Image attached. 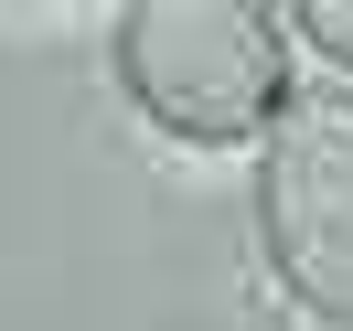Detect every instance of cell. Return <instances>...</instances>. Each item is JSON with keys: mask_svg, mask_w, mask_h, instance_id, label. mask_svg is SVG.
Instances as JSON below:
<instances>
[{"mask_svg": "<svg viewBox=\"0 0 353 331\" xmlns=\"http://www.w3.org/2000/svg\"><path fill=\"white\" fill-rule=\"evenodd\" d=\"M268 0H129L118 75L172 139H268L289 96V43Z\"/></svg>", "mask_w": 353, "mask_h": 331, "instance_id": "6da1fadb", "label": "cell"}, {"mask_svg": "<svg viewBox=\"0 0 353 331\" xmlns=\"http://www.w3.org/2000/svg\"><path fill=\"white\" fill-rule=\"evenodd\" d=\"M279 22H289V32H310L332 65H353V0H300V11H279Z\"/></svg>", "mask_w": 353, "mask_h": 331, "instance_id": "3957f363", "label": "cell"}, {"mask_svg": "<svg viewBox=\"0 0 353 331\" xmlns=\"http://www.w3.org/2000/svg\"><path fill=\"white\" fill-rule=\"evenodd\" d=\"M257 235L310 321L353 331V86H289L257 150Z\"/></svg>", "mask_w": 353, "mask_h": 331, "instance_id": "7a4b0ae2", "label": "cell"}]
</instances>
